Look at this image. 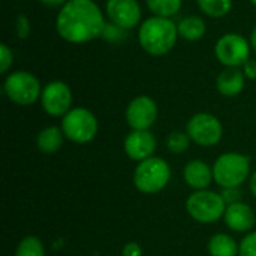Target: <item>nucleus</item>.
<instances>
[{
	"label": "nucleus",
	"instance_id": "1",
	"mask_svg": "<svg viewBox=\"0 0 256 256\" xmlns=\"http://www.w3.org/2000/svg\"><path fill=\"white\" fill-rule=\"evenodd\" d=\"M56 27L58 34L72 44L90 42L106 30L104 14L93 0H69L60 9Z\"/></svg>",
	"mask_w": 256,
	"mask_h": 256
},
{
	"label": "nucleus",
	"instance_id": "2",
	"mask_svg": "<svg viewBox=\"0 0 256 256\" xmlns=\"http://www.w3.org/2000/svg\"><path fill=\"white\" fill-rule=\"evenodd\" d=\"M178 36V27L164 16L147 18L138 33L141 46L152 56H164L172 50Z\"/></svg>",
	"mask_w": 256,
	"mask_h": 256
},
{
	"label": "nucleus",
	"instance_id": "3",
	"mask_svg": "<svg viewBox=\"0 0 256 256\" xmlns=\"http://www.w3.org/2000/svg\"><path fill=\"white\" fill-rule=\"evenodd\" d=\"M171 178V168L166 160L158 156H152L142 162H138L134 171V184L138 192L152 195L164 190Z\"/></svg>",
	"mask_w": 256,
	"mask_h": 256
},
{
	"label": "nucleus",
	"instance_id": "4",
	"mask_svg": "<svg viewBox=\"0 0 256 256\" xmlns=\"http://www.w3.org/2000/svg\"><path fill=\"white\" fill-rule=\"evenodd\" d=\"M250 174V159L242 153H224L213 165V178L222 189L240 188Z\"/></svg>",
	"mask_w": 256,
	"mask_h": 256
},
{
	"label": "nucleus",
	"instance_id": "5",
	"mask_svg": "<svg viewBox=\"0 0 256 256\" xmlns=\"http://www.w3.org/2000/svg\"><path fill=\"white\" fill-rule=\"evenodd\" d=\"M226 202L224 201L222 195L208 189L195 190L186 200V212L198 224H214L224 218Z\"/></svg>",
	"mask_w": 256,
	"mask_h": 256
},
{
	"label": "nucleus",
	"instance_id": "6",
	"mask_svg": "<svg viewBox=\"0 0 256 256\" xmlns=\"http://www.w3.org/2000/svg\"><path fill=\"white\" fill-rule=\"evenodd\" d=\"M64 138L76 144H87L98 135L99 124L94 114L86 108H72L62 120Z\"/></svg>",
	"mask_w": 256,
	"mask_h": 256
},
{
	"label": "nucleus",
	"instance_id": "7",
	"mask_svg": "<svg viewBox=\"0 0 256 256\" xmlns=\"http://www.w3.org/2000/svg\"><path fill=\"white\" fill-rule=\"evenodd\" d=\"M6 96L18 105H32L42 94L39 80L26 70H16L6 76L4 80Z\"/></svg>",
	"mask_w": 256,
	"mask_h": 256
},
{
	"label": "nucleus",
	"instance_id": "8",
	"mask_svg": "<svg viewBox=\"0 0 256 256\" xmlns=\"http://www.w3.org/2000/svg\"><path fill=\"white\" fill-rule=\"evenodd\" d=\"M186 132L190 140L201 147H213L222 140V123L208 112H198L188 122Z\"/></svg>",
	"mask_w": 256,
	"mask_h": 256
},
{
	"label": "nucleus",
	"instance_id": "9",
	"mask_svg": "<svg viewBox=\"0 0 256 256\" xmlns=\"http://www.w3.org/2000/svg\"><path fill=\"white\" fill-rule=\"evenodd\" d=\"M214 52L219 62L226 68H238L249 60L250 46L243 36L228 33L218 40Z\"/></svg>",
	"mask_w": 256,
	"mask_h": 256
},
{
	"label": "nucleus",
	"instance_id": "10",
	"mask_svg": "<svg viewBox=\"0 0 256 256\" xmlns=\"http://www.w3.org/2000/svg\"><path fill=\"white\" fill-rule=\"evenodd\" d=\"M44 111L51 117H63L70 111L72 92L66 82L52 81L45 86L40 94Z\"/></svg>",
	"mask_w": 256,
	"mask_h": 256
},
{
	"label": "nucleus",
	"instance_id": "11",
	"mask_svg": "<svg viewBox=\"0 0 256 256\" xmlns=\"http://www.w3.org/2000/svg\"><path fill=\"white\" fill-rule=\"evenodd\" d=\"M158 118V105L148 96L135 98L126 110V122L132 130H148Z\"/></svg>",
	"mask_w": 256,
	"mask_h": 256
},
{
	"label": "nucleus",
	"instance_id": "12",
	"mask_svg": "<svg viewBox=\"0 0 256 256\" xmlns=\"http://www.w3.org/2000/svg\"><path fill=\"white\" fill-rule=\"evenodd\" d=\"M106 14L120 28H132L141 21V6L136 0H108Z\"/></svg>",
	"mask_w": 256,
	"mask_h": 256
},
{
	"label": "nucleus",
	"instance_id": "13",
	"mask_svg": "<svg viewBox=\"0 0 256 256\" xmlns=\"http://www.w3.org/2000/svg\"><path fill=\"white\" fill-rule=\"evenodd\" d=\"M156 150V138L150 130H132L124 138V152L129 159L142 162L153 156Z\"/></svg>",
	"mask_w": 256,
	"mask_h": 256
},
{
	"label": "nucleus",
	"instance_id": "14",
	"mask_svg": "<svg viewBox=\"0 0 256 256\" xmlns=\"http://www.w3.org/2000/svg\"><path fill=\"white\" fill-rule=\"evenodd\" d=\"M224 220L230 230L236 232H248L255 225V213L248 204L237 202L226 206Z\"/></svg>",
	"mask_w": 256,
	"mask_h": 256
},
{
	"label": "nucleus",
	"instance_id": "15",
	"mask_svg": "<svg viewBox=\"0 0 256 256\" xmlns=\"http://www.w3.org/2000/svg\"><path fill=\"white\" fill-rule=\"evenodd\" d=\"M183 177H184L186 184L189 188H192L194 190H204L214 180L213 178V168H210L201 159L190 160L183 170Z\"/></svg>",
	"mask_w": 256,
	"mask_h": 256
},
{
	"label": "nucleus",
	"instance_id": "16",
	"mask_svg": "<svg viewBox=\"0 0 256 256\" xmlns=\"http://www.w3.org/2000/svg\"><path fill=\"white\" fill-rule=\"evenodd\" d=\"M216 87L220 94L226 98H234L242 93L244 87V74L238 68H226L222 70L216 80Z\"/></svg>",
	"mask_w": 256,
	"mask_h": 256
},
{
	"label": "nucleus",
	"instance_id": "17",
	"mask_svg": "<svg viewBox=\"0 0 256 256\" xmlns=\"http://www.w3.org/2000/svg\"><path fill=\"white\" fill-rule=\"evenodd\" d=\"M63 138H64V134H63L62 128L50 126L39 132V135L36 136V146H38L39 152H42L45 154H52L60 150V147L63 144Z\"/></svg>",
	"mask_w": 256,
	"mask_h": 256
},
{
	"label": "nucleus",
	"instance_id": "18",
	"mask_svg": "<svg viewBox=\"0 0 256 256\" xmlns=\"http://www.w3.org/2000/svg\"><path fill=\"white\" fill-rule=\"evenodd\" d=\"M210 256H238L240 244L228 234H214L208 242Z\"/></svg>",
	"mask_w": 256,
	"mask_h": 256
},
{
	"label": "nucleus",
	"instance_id": "19",
	"mask_svg": "<svg viewBox=\"0 0 256 256\" xmlns=\"http://www.w3.org/2000/svg\"><path fill=\"white\" fill-rule=\"evenodd\" d=\"M178 27V34L188 40H198L204 36L206 33V22L200 16H186L180 21Z\"/></svg>",
	"mask_w": 256,
	"mask_h": 256
},
{
	"label": "nucleus",
	"instance_id": "20",
	"mask_svg": "<svg viewBox=\"0 0 256 256\" xmlns=\"http://www.w3.org/2000/svg\"><path fill=\"white\" fill-rule=\"evenodd\" d=\"M148 9L154 14V16L170 18L176 15L182 8V0H146Z\"/></svg>",
	"mask_w": 256,
	"mask_h": 256
},
{
	"label": "nucleus",
	"instance_id": "21",
	"mask_svg": "<svg viewBox=\"0 0 256 256\" xmlns=\"http://www.w3.org/2000/svg\"><path fill=\"white\" fill-rule=\"evenodd\" d=\"M198 6L208 16L220 18L231 10L232 0H198Z\"/></svg>",
	"mask_w": 256,
	"mask_h": 256
},
{
	"label": "nucleus",
	"instance_id": "22",
	"mask_svg": "<svg viewBox=\"0 0 256 256\" xmlns=\"http://www.w3.org/2000/svg\"><path fill=\"white\" fill-rule=\"evenodd\" d=\"M15 256H45V248L38 237L28 236L18 243Z\"/></svg>",
	"mask_w": 256,
	"mask_h": 256
},
{
	"label": "nucleus",
	"instance_id": "23",
	"mask_svg": "<svg viewBox=\"0 0 256 256\" xmlns=\"http://www.w3.org/2000/svg\"><path fill=\"white\" fill-rule=\"evenodd\" d=\"M190 136L188 135V132H180V130H174L168 135L166 138V147L171 153L180 154L184 153L189 146H190Z\"/></svg>",
	"mask_w": 256,
	"mask_h": 256
},
{
	"label": "nucleus",
	"instance_id": "24",
	"mask_svg": "<svg viewBox=\"0 0 256 256\" xmlns=\"http://www.w3.org/2000/svg\"><path fill=\"white\" fill-rule=\"evenodd\" d=\"M240 256H256V231L249 232L240 243Z\"/></svg>",
	"mask_w": 256,
	"mask_h": 256
},
{
	"label": "nucleus",
	"instance_id": "25",
	"mask_svg": "<svg viewBox=\"0 0 256 256\" xmlns=\"http://www.w3.org/2000/svg\"><path fill=\"white\" fill-rule=\"evenodd\" d=\"M15 30H16V36L20 39H27L30 34V22L28 18L26 15H18L16 18V24H15Z\"/></svg>",
	"mask_w": 256,
	"mask_h": 256
},
{
	"label": "nucleus",
	"instance_id": "26",
	"mask_svg": "<svg viewBox=\"0 0 256 256\" xmlns=\"http://www.w3.org/2000/svg\"><path fill=\"white\" fill-rule=\"evenodd\" d=\"M222 198L226 202V206L242 202V190L238 188H225L222 189Z\"/></svg>",
	"mask_w": 256,
	"mask_h": 256
},
{
	"label": "nucleus",
	"instance_id": "27",
	"mask_svg": "<svg viewBox=\"0 0 256 256\" xmlns=\"http://www.w3.org/2000/svg\"><path fill=\"white\" fill-rule=\"evenodd\" d=\"M12 60H14L12 51L8 48V45L2 44L0 45V72L2 74H6V70L12 64Z\"/></svg>",
	"mask_w": 256,
	"mask_h": 256
},
{
	"label": "nucleus",
	"instance_id": "28",
	"mask_svg": "<svg viewBox=\"0 0 256 256\" xmlns=\"http://www.w3.org/2000/svg\"><path fill=\"white\" fill-rule=\"evenodd\" d=\"M122 256H142V248L136 242H129L123 246Z\"/></svg>",
	"mask_w": 256,
	"mask_h": 256
},
{
	"label": "nucleus",
	"instance_id": "29",
	"mask_svg": "<svg viewBox=\"0 0 256 256\" xmlns=\"http://www.w3.org/2000/svg\"><path fill=\"white\" fill-rule=\"evenodd\" d=\"M243 74H244V76H248L250 80H256V60L249 58L243 64Z\"/></svg>",
	"mask_w": 256,
	"mask_h": 256
},
{
	"label": "nucleus",
	"instance_id": "30",
	"mask_svg": "<svg viewBox=\"0 0 256 256\" xmlns=\"http://www.w3.org/2000/svg\"><path fill=\"white\" fill-rule=\"evenodd\" d=\"M40 2L48 6H60V4H66L69 0H40Z\"/></svg>",
	"mask_w": 256,
	"mask_h": 256
},
{
	"label": "nucleus",
	"instance_id": "31",
	"mask_svg": "<svg viewBox=\"0 0 256 256\" xmlns=\"http://www.w3.org/2000/svg\"><path fill=\"white\" fill-rule=\"evenodd\" d=\"M249 186H250V190H252L254 196L256 198V171L252 174V177H250V183H249Z\"/></svg>",
	"mask_w": 256,
	"mask_h": 256
},
{
	"label": "nucleus",
	"instance_id": "32",
	"mask_svg": "<svg viewBox=\"0 0 256 256\" xmlns=\"http://www.w3.org/2000/svg\"><path fill=\"white\" fill-rule=\"evenodd\" d=\"M250 44H252V48L255 50L256 52V28L252 32V34H250Z\"/></svg>",
	"mask_w": 256,
	"mask_h": 256
},
{
	"label": "nucleus",
	"instance_id": "33",
	"mask_svg": "<svg viewBox=\"0 0 256 256\" xmlns=\"http://www.w3.org/2000/svg\"><path fill=\"white\" fill-rule=\"evenodd\" d=\"M250 2H252V3H254V4L256 6V0H250Z\"/></svg>",
	"mask_w": 256,
	"mask_h": 256
}]
</instances>
